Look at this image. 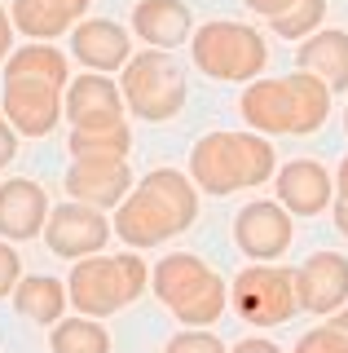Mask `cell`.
I'll return each mask as SVG.
<instances>
[{"instance_id": "obj_28", "label": "cell", "mask_w": 348, "mask_h": 353, "mask_svg": "<svg viewBox=\"0 0 348 353\" xmlns=\"http://www.w3.org/2000/svg\"><path fill=\"white\" fill-rule=\"evenodd\" d=\"M18 283H23V261H18V252L0 239V296H14Z\"/></svg>"}, {"instance_id": "obj_37", "label": "cell", "mask_w": 348, "mask_h": 353, "mask_svg": "<svg viewBox=\"0 0 348 353\" xmlns=\"http://www.w3.org/2000/svg\"><path fill=\"white\" fill-rule=\"evenodd\" d=\"M344 132H348V106H344Z\"/></svg>"}, {"instance_id": "obj_33", "label": "cell", "mask_w": 348, "mask_h": 353, "mask_svg": "<svg viewBox=\"0 0 348 353\" xmlns=\"http://www.w3.org/2000/svg\"><path fill=\"white\" fill-rule=\"evenodd\" d=\"M331 216H335V230H340V234L348 239V203H344V199H340V203L331 208Z\"/></svg>"}, {"instance_id": "obj_26", "label": "cell", "mask_w": 348, "mask_h": 353, "mask_svg": "<svg viewBox=\"0 0 348 353\" xmlns=\"http://www.w3.org/2000/svg\"><path fill=\"white\" fill-rule=\"evenodd\" d=\"M291 353H348V336H344L340 327L322 323V327L304 331V336L296 340V349H291Z\"/></svg>"}, {"instance_id": "obj_23", "label": "cell", "mask_w": 348, "mask_h": 353, "mask_svg": "<svg viewBox=\"0 0 348 353\" xmlns=\"http://www.w3.org/2000/svg\"><path fill=\"white\" fill-rule=\"evenodd\" d=\"M67 150H71V159H128V150H133V128H128V119L115 124V128H93V132L71 128Z\"/></svg>"}, {"instance_id": "obj_32", "label": "cell", "mask_w": 348, "mask_h": 353, "mask_svg": "<svg viewBox=\"0 0 348 353\" xmlns=\"http://www.w3.org/2000/svg\"><path fill=\"white\" fill-rule=\"evenodd\" d=\"M230 353H282L274 340H265V336H252V340H238V345Z\"/></svg>"}, {"instance_id": "obj_3", "label": "cell", "mask_w": 348, "mask_h": 353, "mask_svg": "<svg viewBox=\"0 0 348 353\" xmlns=\"http://www.w3.org/2000/svg\"><path fill=\"white\" fill-rule=\"evenodd\" d=\"M274 172H278L274 146L260 132H208L190 150V181L216 199L265 185Z\"/></svg>"}, {"instance_id": "obj_36", "label": "cell", "mask_w": 348, "mask_h": 353, "mask_svg": "<svg viewBox=\"0 0 348 353\" xmlns=\"http://www.w3.org/2000/svg\"><path fill=\"white\" fill-rule=\"evenodd\" d=\"M71 5H75V9H80V14H84V9H89V0H71Z\"/></svg>"}, {"instance_id": "obj_31", "label": "cell", "mask_w": 348, "mask_h": 353, "mask_svg": "<svg viewBox=\"0 0 348 353\" xmlns=\"http://www.w3.org/2000/svg\"><path fill=\"white\" fill-rule=\"evenodd\" d=\"M9 53H14V18L0 5V62H9Z\"/></svg>"}, {"instance_id": "obj_7", "label": "cell", "mask_w": 348, "mask_h": 353, "mask_svg": "<svg viewBox=\"0 0 348 353\" xmlns=\"http://www.w3.org/2000/svg\"><path fill=\"white\" fill-rule=\"evenodd\" d=\"M119 93H124V106L137 119L163 124V119H177L181 106H186V71L163 49L133 53L128 66L119 71Z\"/></svg>"}, {"instance_id": "obj_14", "label": "cell", "mask_w": 348, "mask_h": 353, "mask_svg": "<svg viewBox=\"0 0 348 353\" xmlns=\"http://www.w3.org/2000/svg\"><path fill=\"white\" fill-rule=\"evenodd\" d=\"M62 93L67 88L45 84V80H5V119L23 137H49L62 119Z\"/></svg>"}, {"instance_id": "obj_34", "label": "cell", "mask_w": 348, "mask_h": 353, "mask_svg": "<svg viewBox=\"0 0 348 353\" xmlns=\"http://www.w3.org/2000/svg\"><path fill=\"white\" fill-rule=\"evenodd\" d=\"M335 194L348 203V154H344V163H340V172H335Z\"/></svg>"}, {"instance_id": "obj_29", "label": "cell", "mask_w": 348, "mask_h": 353, "mask_svg": "<svg viewBox=\"0 0 348 353\" xmlns=\"http://www.w3.org/2000/svg\"><path fill=\"white\" fill-rule=\"evenodd\" d=\"M14 154H18V132L5 119V110H0V168H5V163H14Z\"/></svg>"}, {"instance_id": "obj_2", "label": "cell", "mask_w": 348, "mask_h": 353, "mask_svg": "<svg viewBox=\"0 0 348 353\" xmlns=\"http://www.w3.org/2000/svg\"><path fill=\"white\" fill-rule=\"evenodd\" d=\"M238 110L260 137H309L331 115V88L309 71L252 80L238 97Z\"/></svg>"}, {"instance_id": "obj_24", "label": "cell", "mask_w": 348, "mask_h": 353, "mask_svg": "<svg viewBox=\"0 0 348 353\" xmlns=\"http://www.w3.org/2000/svg\"><path fill=\"white\" fill-rule=\"evenodd\" d=\"M49 349L53 353H111V331L97 318H62L49 331Z\"/></svg>"}, {"instance_id": "obj_8", "label": "cell", "mask_w": 348, "mask_h": 353, "mask_svg": "<svg viewBox=\"0 0 348 353\" xmlns=\"http://www.w3.org/2000/svg\"><path fill=\"white\" fill-rule=\"evenodd\" d=\"M230 305L238 309V318L252 327H282L300 314V296H296V270L282 265H247L230 287Z\"/></svg>"}, {"instance_id": "obj_22", "label": "cell", "mask_w": 348, "mask_h": 353, "mask_svg": "<svg viewBox=\"0 0 348 353\" xmlns=\"http://www.w3.org/2000/svg\"><path fill=\"white\" fill-rule=\"evenodd\" d=\"M0 75H5V80H45V84H58V88L71 84L67 53H62L58 44H36V40L9 53V62H5Z\"/></svg>"}, {"instance_id": "obj_20", "label": "cell", "mask_w": 348, "mask_h": 353, "mask_svg": "<svg viewBox=\"0 0 348 353\" xmlns=\"http://www.w3.org/2000/svg\"><path fill=\"white\" fill-rule=\"evenodd\" d=\"M9 18H14V31L31 36L36 44H53V36H67V27H75L84 14L71 0H14Z\"/></svg>"}, {"instance_id": "obj_27", "label": "cell", "mask_w": 348, "mask_h": 353, "mask_svg": "<svg viewBox=\"0 0 348 353\" xmlns=\"http://www.w3.org/2000/svg\"><path fill=\"white\" fill-rule=\"evenodd\" d=\"M163 353H230L221 345V336H212L208 327H186L181 336H172L168 340V349Z\"/></svg>"}, {"instance_id": "obj_19", "label": "cell", "mask_w": 348, "mask_h": 353, "mask_svg": "<svg viewBox=\"0 0 348 353\" xmlns=\"http://www.w3.org/2000/svg\"><path fill=\"white\" fill-rule=\"evenodd\" d=\"M296 66L331 88V93H348V31H313L309 40H300Z\"/></svg>"}, {"instance_id": "obj_10", "label": "cell", "mask_w": 348, "mask_h": 353, "mask_svg": "<svg viewBox=\"0 0 348 353\" xmlns=\"http://www.w3.org/2000/svg\"><path fill=\"white\" fill-rule=\"evenodd\" d=\"M291 239H296V225H291V212L278 199H256L234 216V243L256 265H274L291 248Z\"/></svg>"}, {"instance_id": "obj_35", "label": "cell", "mask_w": 348, "mask_h": 353, "mask_svg": "<svg viewBox=\"0 0 348 353\" xmlns=\"http://www.w3.org/2000/svg\"><path fill=\"white\" fill-rule=\"evenodd\" d=\"M326 323H331V327H340V331H344V336H348V305L340 309V314H331V318H326Z\"/></svg>"}, {"instance_id": "obj_1", "label": "cell", "mask_w": 348, "mask_h": 353, "mask_svg": "<svg viewBox=\"0 0 348 353\" xmlns=\"http://www.w3.org/2000/svg\"><path fill=\"white\" fill-rule=\"evenodd\" d=\"M199 216V185L177 168H150L133 185V194L115 208V234L133 252L159 248V243L177 239L181 230L194 225Z\"/></svg>"}, {"instance_id": "obj_16", "label": "cell", "mask_w": 348, "mask_h": 353, "mask_svg": "<svg viewBox=\"0 0 348 353\" xmlns=\"http://www.w3.org/2000/svg\"><path fill=\"white\" fill-rule=\"evenodd\" d=\"M49 194L40 181L31 176H9L0 185V239L5 243H27L36 234H45L49 225Z\"/></svg>"}, {"instance_id": "obj_6", "label": "cell", "mask_w": 348, "mask_h": 353, "mask_svg": "<svg viewBox=\"0 0 348 353\" xmlns=\"http://www.w3.org/2000/svg\"><path fill=\"white\" fill-rule=\"evenodd\" d=\"M190 53H194V66L212 80H230V84H252L260 80L269 62V44L256 27H243V22H230V18H216V22H203L199 31L190 36Z\"/></svg>"}, {"instance_id": "obj_13", "label": "cell", "mask_w": 348, "mask_h": 353, "mask_svg": "<svg viewBox=\"0 0 348 353\" xmlns=\"http://www.w3.org/2000/svg\"><path fill=\"white\" fill-rule=\"evenodd\" d=\"M300 309L313 318H331L348 305V256L340 252H313L296 270Z\"/></svg>"}, {"instance_id": "obj_18", "label": "cell", "mask_w": 348, "mask_h": 353, "mask_svg": "<svg viewBox=\"0 0 348 353\" xmlns=\"http://www.w3.org/2000/svg\"><path fill=\"white\" fill-rule=\"evenodd\" d=\"M133 31L150 49H177L194 36V14L186 0H137L133 5Z\"/></svg>"}, {"instance_id": "obj_11", "label": "cell", "mask_w": 348, "mask_h": 353, "mask_svg": "<svg viewBox=\"0 0 348 353\" xmlns=\"http://www.w3.org/2000/svg\"><path fill=\"white\" fill-rule=\"evenodd\" d=\"M62 110H67V124L71 128H115L124 124V93H119V80L111 75H97V71H80L71 75L67 97H62Z\"/></svg>"}, {"instance_id": "obj_9", "label": "cell", "mask_w": 348, "mask_h": 353, "mask_svg": "<svg viewBox=\"0 0 348 353\" xmlns=\"http://www.w3.org/2000/svg\"><path fill=\"white\" fill-rule=\"evenodd\" d=\"M115 225L106 212H97V208L89 203H75V199H67V203H58L49 212V225H45V243L53 256L62 261H84V256H97V252L111 243Z\"/></svg>"}, {"instance_id": "obj_12", "label": "cell", "mask_w": 348, "mask_h": 353, "mask_svg": "<svg viewBox=\"0 0 348 353\" xmlns=\"http://www.w3.org/2000/svg\"><path fill=\"white\" fill-rule=\"evenodd\" d=\"M62 185H67L75 203L111 212L133 194V168H128V159H71Z\"/></svg>"}, {"instance_id": "obj_5", "label": "cell", "mask_w": 348, "mask_h": 353, "mask_svg": "<svg viewBox=\"0 0 348 353\" xmlns=\"http://www.w3.org/2000/svg\"><path fill=\"white\" fill-rule=\"evenodd\" d=\"M150 292L172 309V318L186 327H212L230 305V287L212 270L208 261H199L194 252H172L150 270Z\"/></svg>"}, {"instance_id": "obj_15", "label": "cell", "mask_w": 348, "mask_h": 353, "mask_svg": "<svg viewBox=\"0 0 348 353\" xmlns=\"http://www.w3.org/2000/svg\"><path fill=\"white\" fill-rule=\"evenodd\" d=\"M71 58L97 75L124 71L133 58V36L111 18H84L71 27Z\"/></svg>"}, {"instance_id": "obj_17", "label": "cell", "mask_w": 348, "mask_h": 353, "mask_svg": "<svg viewBox=\"0 0 348 353\" xmlns=\"http://www.w3.org/2000/svg\"><path fill=\"white\" fill-rule=\"evenodd\" d=\"M278 203L291 216H318L335 199V176L322 168L318 159H291L278 168Z\"/></svg>"}, {"instance_id": "obj_25", "label": "cell", "mask_w": 348, "mask_h": 353, "mask_svg": "<svg viewBox=\"0 0 348 353\" xmlns=\"http://www.w3.org/2000/svg\"><path fill=\"white\" fill-rule=\"evenodd\" d=\"M322 18H326V0H296V5L282 18H274L269 27H274V36H282V40H309L313 31L322 27Z\"/></svg>"}, {"instance_id": "obj_4", "label": "cell", "mask_w": 348, "mask_h": 353, "mask_svg": "<svg viewBox=\"0 0 348 353\" xmlns=\"http://www.w3.org/2000/svg\"><path fill=\"white\" fill-rule=\"evenodd\" d=\"M150 287V265L141 252H97V256L75 261L67 279V301L84 318H111L128 309Z\"/></svg>"}, {"instance_id": "obj_30", "label": "cell", "mask_w": 348, "mask_h": 353, "mask_svg": "<svg viewBox=\"0 0 348 353\" xmlns=\"http://www.w3.org/2000/svg\"><path fill=\"white\" fill-rule=\"evenodd\" d=\"M243 5L252 9V14H260V18H269V22H274V18L287 14V9L296 5V0H243Z\"/></svg>"}, {"instance_id": "obj_21", "label": "cell", "mask_w": 348, "mask_h": 353, "mask_svg": "<svg viewBox=\"0 0 348 353\" xmlns=\"http://www.w3.org/2000/svg\"><path fill=\"white\" fill-rule=\"evenodd\" d=\"M14 309H18V318H31L40 327H58L62 314H67V287L58 279H49V274H27L14 287Z\"/></svg>"}]
</instances>
